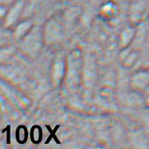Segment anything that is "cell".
<instances>
[{
  "instance_id": "6da1fadb",
  "label": "cell",
  "mask_w": 149,
  "mask_h": 149,
  "mask_svg": "<svg viewBox=\"0 0 149 149\" xmlns=\"http://www.w3.org/2000/svg\"><path fill=\"white\" fill-rule=\"evenodd\" d=\"M47 127L48 131L52 132V134H51V136H50V137H49V138L47 139V142H46V143H48V142H49V140H50V139H52V137H54V138H55V140H56V142H57V143H60V142H59V140H58V139H57V138L55 137V135H54L55 132H56V131L58 130V128H59V125H58V126H56V127L54 128V131H52V130L50 129V127H49L48 125H47Z\"/></svg>"
}]
</instances>
